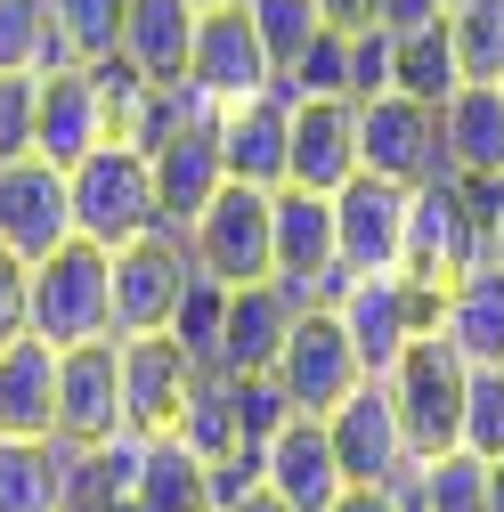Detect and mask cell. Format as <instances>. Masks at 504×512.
<instances>
[{
    "label": "cell",
    "instance_id": "6da1fadb",
    "mask_svg": "<svg viewBox=\"0 0 504 512\" xmlns=\"http://www.w3.org/2000/svg\"><path fill=\"white\" fill-rule=\"evenodd\" d=\"M480 261H488V196H480V179L431 171L415 187V212H407V277L448 293Z\"/></svg>",
    "mask_w": 504,
    "mask_h": 512
},
{
    "label": "cell",
    "instance_id": "7a4b0ae2",
    "mask_svg": "<svg viewBox=\"0 0 504 512\" xmlns=\"http://www.w3.org/2000/svg\"><path fill=\"white\" fill-rule=\"evenodd\" d=\"M106 244L74 236L57 244L49 261H33V309L25 326L49 342V350H82V342H114V285H106Z\"/></svg>",
    "mask_w": 504,
    "mask_h": 512
},
{
    "label": "cell",
    "instance_id": "3957f363",
    "mask_svg": "<svg viewBox=\"0 0 504 512\" xmlns=\"http://www.w3.org/2000/svg\"><path fill=\"white\" fill-rule=\"evenodd\" d=\"M326 309L342 317V334L358 342V366H366V374H391V366L407 358V342L439 326V293H431V285H415L407 269L350 277Z\"/></svg>",
    "mask_w": 504,
    "mask_h": 512
},
{
    "label": "cell",
    "instance_id": "277c9868",
    "mask_svg": "<svg viewBox=\"0 0 504 512\" xmlns=\"http://www.w3.org/2000/svg\"><path fill=\"white\" fill-rule=\"evenodd\" d=\"M66 179H74V236L122 252V244H139V236L163 228V212H155V171H147L139 147H114V139H106V147L82 155Z\"/></svg>",
    "mask_w": 504,
    "mask_h": 512
},
{
    "label": "cell",
    "instance_id": "5b68a950",
    "mask_svg": "<svg viewBox=\"0 0 504 512\" xmlns=\"http://www.w3.org/2000/svg\"><path fill=\"white\" fill-rule=\"evenodd\" d=\"M391 382V399H399V423H407V439H415V456H439V447H456L464 439V391H472V366L456 358V342L448 334H415L407 342V358L383 374Z\"/></svg>",
    "mask_w": 504,
    "mask_h": 512
},
{
    "label": "cell",
    "instance_id": "8992f818",
    "mask_svg": "<svg viewBox=\"0 0 504 512\" xmlns=\"http://www.w3.org/2000/svg\"><path fill=\"white\" fill-rule=\"evenodd\" d=\"M187 252H196L212 277H228V285H261L277 269V187L228 179L204 204V220L187 228Z\"/></svg>",
    "mask_w": 504,
    "mask_h": 512
},
{
    "label": "cell",
    "instance_id": "52a82bcc",
    "mask_svg": "<svg viewBox=\"0 0 504 512\" xmlns=\"http://www.w3.org/2000/svg\"><path fill=\"white\" fill-rule=\"evenodd\" d=\"M301 309H326L350 269H342V236H334V196L318 187H277V269H269Z\"/></svg>",
    "mask_w": 504,
    "mask_h": 512
},
{
    "label": "cell",
    "instance_id": "ba28073f",
    "mask_svg": "<svg viewBox=\"0 0 504 512\" xmlns=\"http://www.w3.org/2000/svg\"><path fill=\"white\" fill-rule=\"evenodd\" d=\"M326 439H334L350 488H399L407 464H415V439H407V423H399V399H391L383 374H366L358 391L326 415Z\"/></svg>",
    "mask_w": 504,
    "mask_h": 512
},
{
    "label": "cell",
    "instance_id": "9c48e42d",
    "mask_svg": "<svg viewBox=\"0 0 504 512\" xmlns=\"http://www.w3.org/2000/svg\"><path fill=\"white\" fill-rule=\"evenodd\" d=\"M269 374H277V391L293 399V415H334V407L358 391V382H366L358 342L342 334V317H334V309H301Z\"/></svg>",
    "mask_w": 504,
    "mask_h": 512
},
{
    "label": "cell",
    "instance_id": "30bf717a",
    "mask_svg": "<svg viewBox=\"0 0 504 512\" xmlns=\"http://www.w3.org/2000/svg\"><path fill=\"white\" fill-rule=\"evenodd\" d=\"M358 171L374 179H399L423 187L431 171H448V147H439V106L383 90V98H358Z\"/></svg>",
    "mask_w": 504,
    "mask_h": 512
},
{
    "label": "cell",
    "instance_id": "8fae6325",
    "mask_svg": "<svg viewBox=\"0 0 504 512\" xmlns=\"http://www.w3.org/2000/svg\"><path fill=\"white\" fill-rule=\"evenodd\" d=\"M0 244L17 261H49L57 244H74V179L49 155L0 163Z\"/></svg>",
    "mask_w": 504,
    "mask_h": 512
},
{
    "label": "cell",
    "instance_id": "7c38bea8",
    "mask_svg": "<svg viewBox=\"0 0 504 512\" xmlns=\"http://www.w3.org/2000/svg\"><path fill=\"white\" fill-rule=\"evenodd\" d=\"M106 285H114V342H139V334H163L171 326V301H179V277H187V236L155 228L139 244L106 252Z\"/></svg>",
    "mask_w": 504,
    "mask_h": 512
},
{
    "label": "cell",
    "instance_id": "4fadbf2b",
    "mask_svg": "<svg viewBox=\"0 0 504 512\" xmlns=\"http://www.w3.org/2000/svg\"><path fill=\"white\" fill-rule=\"evenodd\" d=\"M407 212H415V187L358 171V179L342 187V196H334L342 269H350V277H374V269H407Z\"/></svg>",
    "mask_w": 504,
    "mask_h": 512
},
{
    "label": "cell",
    "instance_id": "5bb4252c",
    "mask_svg": "<svg viewBox=\"0 0 504 512\" xmlns=\"http://www.w3.org/2000/svg\"><path fill=\"white\" fill-rule=\"evenodd\" d=\"M187 82H196L212 106H236V98H261V90H277V66H269L261 33H252V9H204V17H196Z\"/></svg>",
    "mask_w": 504,
    "mask_h": 512
},
{
    "label": "cell",
    "instance_id": "9a60e30c",
    "mask_svg": "<svg viewBox=\"0 0 504 512\" xmlns=\"http://www.w3.org/2000/svg\"><path fill=\"white\" fill-rule=\"evenodd\" d=\"M57 431L98 447L122 423V342H82V350H57Z\"/></svg>",
    "mask_w": 504,
    "mask_h": 512
},
{
    "label": "cell",
    "instance_id": "2e32d148",
    "mask_svg": "<svg viewBox=\"0 0 504 512\" xmlns=\"http://www.w3.org/2000/svg\"><path fill=\"white\" fill-rule=\"evenodd\" d=\"M293 106V171L285 187L342 196L358 179V98H285Z\"/></svg>",
    "mask_w": 504,
    "mask_h": 512
},
{
    "label": "cell",
    "instance_id": "e0dca14e",
    "mask_svg": "<svg viewBox=\"0 0 504 512\" xmlns=\"http://www.w3.org/2000/svg\"><path fill=\"white\" fill-rule=\"evenodd\" d=\"M212 139H220L228 179H244V187H285V171H293V106H285L277 90L236 98V106H220Z\"/></svg>",
    "mask_w": 504,
    "mask_h": 512
},
{
    "label": "cell",
    "instance_id": "ac0fdd59",
    "mask_svg": "<svg viewBox=\"0 0 504 512\" xmlns=\"http://www.w3.org/2000/svg\"><path fill=\"white\" fill-rule=\"evenodd\" d=\"M147 171H155V212H163L171 236H187V228L204 220V204L228 187V163H220L212 122H187V131H171V139L147 155Z\"/></svg>",
    "mask_w": 504,
    "mask_h": 512
},
{
    "label": "cell",
    "instance_id": "d6986e66",
    "mask_svg": "<svg viewBox=\"0 0 504 512\" xmlns=\"http://www.w3.org/2000/svg\"><path fill=\"white\" fill-rule=\"evenodd\" d=\"M114 131H106V90H98V74L90 66H66V74H41V114H33V155H49V163H82V155H98Z\"/></svg>",
    "mask_w": 504,
    "mask_h": 512
},
{
    "label": "cell",
    "instance_id": "ffe728a7",
    "mask_svg": "<svg viewBox=\"0 0 504 512\" xmlns=\"http://www.w3.org/2000/svg\"><path fill=\"white\" fill-rule=\"evenodd\" d=\"M82 439H0V512H74Z\"/></svg>",
    "mask_w": 504,
    "mask_h": 512
},
{
    "label": "cell",
    "instance_id": "44dd1931",
    "mask_svg": "<svg viewBox=\"0 0 504 512\" xmlns=\"http://www.w3.org/2000/svg\"><path fill=\"white\" fill-rule=\"evenodd\" d=\"M293 317H301V301L277 277L228 285V326H220V366L212 374H269L277 350H285V334H293Z\"/></svg>",
    "mask_w": 504,
    "mask_h": 512
},
{
    "label": "cell",
    "instance_id": "7402d4cb",
    "mask_svg": "<svg viewBox=\"0 0 504 512\" xmlns=\"http://www.w3.org/2000/svg\"><path fill=\"white\" fill-rule=\"evenodd\" d=\"M269 488L293 504V512H334L342 504V456L326 439V415H293L277 439H269Z\"/></svg>",
    "mask_w": 504,
    "mask_h": 512
},
{
    "label": "cell",
    "instance_id": "603a6c76",
    "mask_svg": "<svg viewBox=\"0 0 504 512\" xmlns=\"http://www.w3.org/2000/svg\"><path fill=\"white\" fill-rule=\"evenodd\" d=\"M187 382H196V366L179 358L171 334L122 342V423H131V431H171V415H179V399H187Z\"/></svg>",
    "mask_w": 504,
    "mask_h": 512
},
{
    "label": "cell",
    "instance_id": "cb8c5ba5",
    "mask_svg": "<svg viewBox=\"0 0 504 512\" xmlns=\"http://www.w3.org/2000/svg\"><path fill=\"white\" fill-rule=\"evenodd\" d=\"M439 147L464 179H504V82H464L439 98Z\"/></svg>",
    "mask_w": 504,
    "mask_h": 512
},
{
    "label": "cell",
    "instance_id": "d4e9b609",
    "mask_svg": "<svg viewBox=\"0 0 504 512\" xmlns=\"http://www.w3.org/2000/svg\"><path fill=\"white\" fill-rule=\"evenodd\" d=\"M57 431V350L17 334L0 350V439H49Z\"/></svg>",
    "mask_w": 504,
    "mask_h": 512
},
{
    "label": "cell",
    "instance_id": "484cf974",
    "mask_svg": "<svg viewBox=\"0 0 504 512\" xmlns=\"http://www.w3.org/2000/svg\"><path fill=\"white\" fill-rule=\"evenodd\" d=\"M439 334L456 342L464 366H504V269L480 261L439 293Z\"/></svg>",
    "mask_w": 504,
    "mask_h": 512
},
{
    "label": "cell",
    "instance_id": "4316f807",
    "mask_svg": "<svg viewBox=\"0 0 504 512\" xmlns=\"http://www.w3.org/2000/svg\"><path fill=\"white\" fill-rule=\"evenodd\" d=\"M196 17L187 0H131L122 17V66H139L147 82H179L187 74V49H196Z\"/></svg>",
    "mask_w": 504,
    "mask_h": 512
},
{
    "label": "cell",
    "instance_id": "83f0119b",
    "mask_svg": "<svg viewBox=\"0 0 504 512\" xmlns=\"http://www.w3.org/2000/svg\"><path fill=\"white\" fill-rule=\"evenodd\" d=\"M391 496H399V512H488V456H472V447L415 456Z\"/></svg>",
    "mask_w": 504,
    "mask_h": 512
},
{
    "label": "cell",
    "instance_id": "f1b7e54d",
    "mask_svg": "<svg viewBox=\"0 0 504 512\" xmlns=\"http://www.w3.org/2000/svg\"><path fill=\"white\" fill-rule=\"evenodd\" d=\"M220 326H228V277H212L196 252H187V277H179V301H171V342H179V358L196 366V374H212L220 366Z\"/></svg>",
    "mask_w": 504,
    "mask_h": 512
},
{
    "label": "cell",
    "instance_id": "f546056e",
    "mask_svg": "<svg viewBox=\"0 0 504 512\" xmlns=\"http://www.w3.org/2000/svg\"><path fill=\"white\" fill-rule=\"evenodd\" d=\"M122 512H204V456L179 431H155L147 439V472H139V488H131Z\"/></svg>",
    "mask_w": 504,
    "mask_h": 512
},
{
    "label": "cell",
    "instance_id": "4dcf8cb0",
    "mask_svg": "<svg viewBox=\"0 0 504 512\" xmlns=\"http://www.w3.org/2000/svg\"><path fill=\"white\" fill-rule=\"evenodd\" d=\"M74 49L57 41L49 0H0V74H66Z\"/></svg>",
    "mask_w": 504,
    "mask_h": 512
},
{
    "label": "cell",
    "instance_id": "1f68e13d",
    "mask_svg": "<svg viewBox=\"0 0 504 512\" xmlns=\"http://www.w3.org/2000/svg\"><path fill=\"white\" fill-rule=\"evenodd\" d=\"M122 17H131V0H49V25H57V41L74 49V66L122 57Z\"/></svg>",
    "mask_w": 504,
    "mask_h": 512
},
{
    "label": "cell",
    "instance_id": "d6a6232c",
    "mask_svg": "<svg viewBox=\"0 0 504 512\" xmlns=\"http://www.w3.org/2000/svg\"><path fill=\"white\" fill-rule=\"evenodd\" d=\"M448 41H456L464 82H504V0H456Z\"/></svg>",
    "mask_w": 504,
    "mask_h": 512
},
{
    "label": "cell",
    "instance_id": "836d02e7",
    "mask_svg": "<svg viewBox=\"0 0 504 512\" xmlns=\"http://www.w3.org/2000/svg\"><path fill=\"white\" fill-rule=\"evenodd\" d=\"M399 90L439 106V98H456L464 90V66H456V41L448 25H431V33H399Z\"/></svg>",
    "mask_w": 504,
    "mask_h": 512
},
{
    "label": "cell",
    "instance_id": "e575fe53",
    "mask_svg": "<svg viewBox=\"0 0 504 512\" xmlns=\"http://www.w3.org/2000/svg\"><path fill=\"white\" fill-rule=\"evenodd\" d=\"M171 431L196 447V456H220V447H236V391H228V374H196V382H187V399H179Z\"/></svg>",
    "mask_w": 504,
    "mask_h": 512
},
{
    "label": "cell",
    "instance_id": "d590c367",
    "mask_svg": "<svg viewBox=\"0 0 504 512\" xmlns=\"http://www.w3.org/2000/svg\"><path fill=\"white\" fill-rule=\"evenodd\" d=\"M244 9H252V33H261V49H269V66H277V74H293V66H301V49L326 33L318 0H244Z\"/></svg>",
    "mask_w": 504,
    "mask_h": 512
},
{
    "label": "cell",
    "instance_id": "8d00e7d4",
    "mask_svg": "<svg viewBox=\"0 0 504 512\" xmlns=\"http://www.w3.org/2000/svg\"><path fill=\"white\" fill-rule=\"evenodd\" d=\"M277 98H350V33H318L301 49V66L277 74Z\"/></svg>",
    "mask_w": 504,
    "mask_h": 512
},
{
    "label": "cell",
    "instance_id": "74e56055",
    "mask_svg": "<svg viewBox=\"0 0 504 512\" xmlns=\"http://www.w3.org/2000/svg\"><path fill=\"white\" fill-rule=\"evenodd\" d=\"M261 488H269V447L236 439V447H220V456H204V512H236Z\"/></svg>",
    "mask_w": 504,
    "mask_h": 512
},
{
    "label": "cell",
    "instance_id": "f35d334b",
    "mask_svg": "<svg viewBox=\"0 0 504 512\" xmlns=\"http://www.w3.org/2000/svg\"><path fill=\"white\" fill-rule=\"evenodd\" d=\"M472 456H504V366H472V391H464V439Z\"/></svg>",
    "mask_w": 504,
    "mask_h": 512
},
{
    "label": "cell",
    "instance_id": "ab89813d",
    "mask_svg": "<svg viewBox=\"0 0 504 512\" xmlns=\"http://www.w3.org/2000/svg\"><path fill=\"white\" fill-rule=\"evenodd\" d=\"M228 391H236V439L252 447H269L293 423V399L277 391V374H228Z\"/></svg>",
    "mask_w": 504,
    "mask_h": 512
},
{
    "label": "cell",
    "instance_id": "60d3db41",
    "mask_svg": "<svg viewBox=\"0 0 504 512\" xmlns=\"http://www.w3.org/2000/svg\"><path fill=\"white\" fill-rule=\"evenodd\" d=\"M383 90H399V33L366 25L350 33V98H383Z\"/></svg>",
    "mask_w": 504,
    "mask_h": 512
},
{
    "label": "cell",
    "instance_id": "b9f144b4",
    "mask_svg": "<svg viewBox=\"0 0 504 512\" xmlns=\"http://www.w3.org/2000/svg\"><path fill=\"white\" fill-rule=\"evenodd\" d=\"M33 114H41V74H0V163L33 155Z\"/></svg>",
    "mask_w": 504,
    "mask_h": 512
},
{
    "label": "cell",
    "instance_id": "7bdbcfd3",
    "mask_svg": "<svg viewBox=\"0 0 504 512\" xmlns=\"http://www.w3.org/2000/svg\"><path fill=\"white\" fill-rule=\"evenodd\" d=\"M25 309H33V261H17V252L0 244V350H9L17 334H33Z\"/></svg>",
    "mask_w": 504,
    "mask_h": 512
},
{
    "label": "cell",
    "instance_id": "ee69618b",
    "mask_svg": "<svg viewBox=\"0 0 504 512\" xmlns=\"http://www.w3.org/2000/svg\"><path fill=\"white\" fill-rule=\"evenodd\" d=\"M456 0H383V25L391 33H431V25H448Z\"/></svg>",
    "mask_w": 504,
    "mask_h": 512
},
{
    "label": "cell",
    "instance_id": "f6af8a7d",
    "mask_svg": "<svg viewBox=\"0 0 504 512\" xmlns=\"http://www.w3.org/2000/svg\"><path fill=\"white\" fill-rule=\"evenodd\" d=\"M318 17L334 33H366V25H383V0H318Z\"/></svg>",
    "mask_w": 504,
    "mask_h": 512
},
{
    "label": "cell",
    "instance_id": "bcb514c9",
    "mask_svg": "<svg viewBox=\"0 0 504 512\" xmlns=\"http://www.w3.org/2000/svg\"><path fill=\"white\" fill-rule=\"evenodd\" d=\"M480 196H488V261L504 269V179H480Z\"/></svg>",
    "mask_w": 504,
    "mask_h": 512
},
{
    "label": "cell",
    "instance_id": "7dc6e473",
    "mask_svg": "<svg viewBox=\"0 0 504 512\" xmlns=\"http://www.w3.org/2000/svg\"><path fill=\"white\" fill-rule=\"evenodd\" d=\"M334 512H399V496H391V488H342Z\"/></svg>",
    "mask_w": 504,
    "mask_h": 512
},
{
    "label": "cell",
    "instance_id": "c3c4849f",
    "mask_svg": "<svg viewBox=\"0 0 504 512\" xmlns=\"http://www.w3.org/2000/svg\"><path fill=\"white\" fill-rule=\"evenodd\" d=\"M236 512H293V504H285V496H277V488H261V496H244V504H236Z\"/></svg>",
    "mask_w": 504,
    "mask_h": 512
},
{
    "label": "cell",
    "instance_id": "681fc988",
    "mask_svg": "<svg viewBox=\"0 0 504 512\" xmlns=\"http://www.w3.org/2000/svg\"><path fill=\"white\" fill-rule=\"evenodd\" d=\"M488 512H504V456L488 464Z\"/></svg>",
    "mask_w": 504,
    "mask_h": 512
},
{
    "label": "cell",
    "instance_id": "f907efd6",
    "mask_svg": "<svg viewBox=\"0 0 504 512\" xmlns=\"http://www.w3.org/2000/svg\"><path fill=\"white\" fill-rule=\"evenodd\" d=\"M187 9H244V0H187Z\"/></svg>",
    "mask_w": 504,
    "mask_h": 512
}]
</instances>
